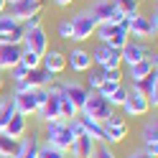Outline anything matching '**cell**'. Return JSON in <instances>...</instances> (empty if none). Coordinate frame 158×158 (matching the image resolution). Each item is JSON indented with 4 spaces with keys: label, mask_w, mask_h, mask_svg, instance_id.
Masks as SVG:
<instances>
[{
    "label": "cell",
    "mask_w": 158,
    "mask_h": 158,
    "mask_svg": "<svg viewBox=\"0 0 158 158\" xmlns=\"http://www.w3.org/2000/svg\"><path fill=\"white\" fill-rule=\"evenodd\" d=\"M72 140H74V135H72V130H69V120H51V123H46L44 143L59 148V151H69Z\"/></svg>",
    "instance_id": "6da1fadb"
},
{
    "label": "cell",
    "mask_w": 158,
    "mask_h": 158,
    "mask_svg": "<svg viewBox=\"0 0 158 158\" xmlns=\"http://www.w3.org/2000/svg\"><path fill=\"white\" fill-rule=\"evenodd\" d=\"M69 23H72V41L82 44V41H87V38L94 36V28H97L100 21H97L94 13H89V8H84V10H79Z\"/></svg>",
    "instance_id": "7a4b0ae2"
},
{
    "label": "cell",
    "mask_w": 158,
    "mask_h": 158,
    "mask_svg": "<svg viewBox=\"0 0 158 158\" xmlns=\"http://www.w3.org/2000/svg\"><path fill=\"white\" fill-rule=\"evenodd\" d=\"M102 133H105V143L115 148L117 143H123L125 138H127L130 125H127V120H125L123 115H117V112L112 110V115L107 117V120H102Z\"/></svg>",
    "instance_id": "3957f363"
},
{
    "label": "cell",
    "mask_w": 158,
    "mask_h": 158,
    "mask_svg": "<svg viewBox=\"0 0 158 158\" xmlns=\"http://www.w3.org/2000/svg\"><path fill=\"white\" fill-rule=\"evenodd\" d=\"M120 107H123V112H125L123 117H143V115L151 112V105H148L145 94L138 89L135 84L127 87V97H125V102H123Z\"/></svg>",
    "instance_id": "277c9868"
},
{
    "label": "cell",
    "mask_w": 158,
    "mask_h": 158,
    "mask_svg": "<svg viewBox=\"0 0 158 158\" xmlns=\"http://www.w3.org/2000/svg\"><path fill=\"white\" fill-rule=\"evenodd\" d=\"M79 115H84V117H92V120L102 123V120H107V117L112 115V107L107 105V100H105V97H100L97 92H89V97H87V102L82 105Z\"/></svg>",
    "instance_id": "5b68a950"
},
{
    "label": "cell",
    "mask_w": 158,
    "mask_h": 158,
    "mask_svg": "<svg viewBox=\"0 0 158 158\" xmlns=\"http://www.w3.org/2000/svg\"><path fill=\"white\" fill-rule=\"evenodd\" d=\"M89 56H92V64H97L100 69H120L123 66L120 51L112 48L110 44H97L94 51H89Z\"/></svg>",
    "instance_id": "8992f818"
},
{
    "label": "cell",
    "mask_w": 158,
    "mask_h": 158,
    "mask_svg": "<svg viewBox=\"0 0 158 158\" xmlns=\"http://www.w3.org/2000/svg\"><path fill=\"white\" fill-rule=\"evenodd\" d=\"M21 48H28V51H33V54H38V56H44V54H46V48H48L46 28H44V26H36V28H31V31H23Z\"/></svg>",
    "instance_id": "52a82bcc"
},
{
    "label": "cell",
    "mask_w": 158,
    "mask_h": 158,
    "mask_svg": "<svg viewBox=\"0 0 158 158\" xmlns=\"http://www.w3.org/2000/svg\"><path fill=\"white\" fill-rule=\"evenodd\" d=\"M44 5H46V0H18V3L8 5V8H10V10H8V15H10L13 21L23 23L28 15H38V13L44 10Z\"/></svg>",
    "instance_id": "ba28073f"
},
{
    "label": "cell",
    "mask_w": 158,
    "mask_h": 158,
    "mask_svg": "<svg viewBox=\"0 0 158 158\" xmlns=\"http://www.w3.org/2000/svg\"><path fill=\"white\" fill-rule=\"evenodd\" d=\"M156 61H158V56H156V51H153V54H148L145 59H140V61H135V64L127 66V74H125V77L130 79V84L143 82V79L156 69Z\"/></svg>",
    "instance_id": "9c48e42d"
},
{
    "label": "cell",
    "mask_w": 158,
    "mask_h": 158,
    "mask_svg": "<svg viewBox=\"0 0 158 158\" xmlns=\"http://www.w3.org/2000/svg\"><path fill=\"white\" fill-rule=\"evenodd\" d=\"M140 140H143V153L151 158H158V123H156V117L145 120L143 130H140Z\"/></svg>",
    "instance_id": "30bf717a"
},
{
    "label": "cell",
    "mask_w": 158,
    "mask_h": 158,
    "mask_svg": "<svg viewBox=\"0 0 158 158\" xmlns=\"http://www.w3.org/2000/svg\"><path fill=\"white\" fill-rule=\"evenodd\" d=\"M66 66H72V72H77V74H87V72L92 69V56H89V51L82 48V46H74L72 51L66 54Z\"/></svg>",
    "instance_id": "8fae6325"
},
{
    "label": "cell",
    "mask_w": 158,
    "mask_h": 158,
    "mask_svg": "<svg viewBox=\"0 0 158 158\" xmlns=\"http://www.w3.org/2000/svg\"><path fill=\"white\" fill-rule=\"evenodd\" d=\"M41 69L48 74H61L66 69V54H61L59 48H46V54L41 56Z\"/></svg>",
    "instance_id": "7c38bea8"
},
{
    "label": "cell",
    "mask_w": 158,
    "mask_h": 158,
    "mask_svg": "<svg viewBox=\"0 0 158 158\" xmlns=\"http://www.w3.org/2000/svg\"><path fill=\"white\" fill-rule=\"evenodd\" d=\"M10 102H13V107H15V112L23 115V117H31V115L38 112L36 100H33V89H31V92H13V94H10Z\"/></svg>",
    "instance_id": "4fadbf2b"
},
{
    "label": "cell",
    "mask_w": 158,
    "mask_h": 158,
    "mask_svg": "<svg viewBox=\"0 0 158 158\" xmlns=\"http://www.w3.org/2000/svg\"><path fill=\"white\" fill-rule=\"evenodd\" d=\"M148 54H151V51H148V46H145L143 41H127V44L120 48V59H123L125 66L140 61V59H145Z\"/></svg>",
    "instance_id": "5bb4252c"
},
{
    "label": "cell",
    "mask_w": 158,
    "mask_h": 158,
    "mask_svg": "<svg viewBox=\"0 0 158 158\" xmlns=\"http://www.w3.org/2000/svg\"><path fill=\"white\" fill-rule=\"evenodd\" d=\"M125 28H127V33H130L135 41H140V38H151V28H148V15H127L125 18Z\"/></svg>",
    "instance_id": "9a60e30c"
},
{
    "label": "cell",
    "mask_w": 158,
    "mask_h": 158,
    "mask_svg": "<svg viewBox=\"0 0 158 158\" xmlns=\"http://www.w3.org/2000/svg\"><path fill=\"white\" fill-rule=\"evenodd\" d=\"M61 97L72 100L79 110H82V105L87 102V97H89V89H87V87H82L79 82H61Z\"/></svg>",
    "instance_id": "2e32d148"
},
{
    "label": "cell",
    "mask_w": 158,
    "mask_h": 158,
    "mask_svg": "<svg viewBox=\"0 0 158 158\" xmlns=\"http://www.w3.org/2000/svg\"><path fill=\"white\" fill-rule=\"evenodd\" d=\"M94 140L87 133H82V135H77L74 140H72V145H69V151H72V158H92V153H94Z\"/></svg>",
    "instance_id": "e0dca14e"
},
{
    "label": "cell",
    "mask_w": 158,
    "mask_h": 158,
    "mask_svg": "<svg viewBox=\"0 0 158 158\" xmlns=\"http://www.w3.org/2000/svg\"><path fill=\"white\" fill-rule=\"evenodd\" d=\"M135 87L145 94V100H148V105H151V107L158 105V69H153V72L148 74L143 82H138Z\"/></svg>",
    "instance_id": "ac0fdd59"
},
{
    "label": "cell",
    "mask_w": 158,
    "mask_h": 158,
    "mask_svg": "<svg viewBox=\"0 0 158 158\" xmlns=\"http://www.w3.org/2000/svg\"><path fill=\"white\" fill-rule=\"evenodd\" d=\"M38 145H41V138L36 133L33 135H23L18 140V151L13 153V158H38Z\"/></svg>",
    "instance_id": "d6986e66"
},
{
    "label": "cell",
    "mask_w": 158,
    "mask_h": 158,
    "mask_svg": "<svg viewBox=\"0 0 158 158\" xmlns=\"http://www.w3.org/2000/svg\"><path fill=\"white\" fill-rule=\"evenodd\" d=\"M18 61H21V46L0 44V72H10Z\"/></svg>",
    "instance_id": "ffe728a7"
},
{
    "label": "cell",
    "mask_w": 158,
    "mask_h": 158,
    "mask_svg": "<svg viewBox=\"0 0 158 158\" xmlns=\"http://www.w3.org/2000/svg\"><path fill=\"white\" fill-rule=\"evenodd\" d=\"M36 115L41 117L44 123H51V120H61V115H59V94L48 92V97H46L44 107H38V112H36Z\"/></svg>",
    "instance_id": "44dd1931"
},
{
    "label": "cell",
    "mask_w": 158,
    "mask_h": 158,
    "mask_svg": "<svg viewBox=\"0 0 158 158\" xmlns=\"http://www.w3.org/2000/svg\"><path fill=\"white\" fill-rule=\"evenodd\" d=\"M3 133L8 135V138H13V140H21V138L28 133V123H26V117L23 115H13L10 120L5 123V127H3Z\"/></svg>",
    "instance_id": "7402d4cb"
},
{
    "label": "cell",
    "mask_w": 158,
    "mask_h": 158,
    "mask_svg": "<svg viewBox=\"0 0 158 158\" xmlns=\"http://www.w3.org/2000/svg\"><path fill=\"white\" fill-rule=\"evenodd\" d=\"M54 79H56L54 74H48V72H44V69L38 66V69H31V72L26 74L23 82H26L28 89H38V87H48V84L54 82Z\"/></svg>",
    "instance_id": "603a6c76"
},
{
    "label": "cell",
    "mask_w": 158,
    "mask_h": 158,
    "mask_svg": "<svg viewBox=\"0 0 158 158\" xmlns=\"http://www.w3.org/2000/svg\"><path fill=\"white\" fill-rule=\"evenodd\" d=\"M115 8H117L115 0H94V3L89 5V13H94L100 23H102V21L110 23V18H112V13H115Z\"/></svg>",
    "instance_id": "cb8c5ba5"
},
{
    "label": "cell",
    "mask_w": 158,
    "mask_h": 158,
    "mask_svg": "<svg viewBox=\"0 0 158 158\" xmlns=\"http://www.w3.org/2000/svg\"><path fill=\"white\" fill-rule=\"evenodd\" d=\"M79 123H82L84 127V133L92 138L94 143H105V133H102V123H97L92 120V117H84V115H79Z\"/></svg>",
    "instance_id": "d4e9b609"
},
{
    "label": "cell",
    "mask_w": 158,
    "mask_h": 158,
    "mask_svg": "<svg viewBox=\"0 0 158 158\" xmlns=\"http://www.w3.org/2000/svg\"><path fill=\"white\" fill-rule=\"evenodd\" d=\"M59 115H61V120H74V117H79V107L72 100L59 94Z\"/></svg>",
    "instance_id": "484cf974"
},
{
    "label": "cell",
    "mask_w": 158,
    "mask_h": 158,
    "mask_svg": "<svg viewBox=\"0 0 158 158\" xmlns=\"http://www.w3.org/2000/svg\"><path fill=\"white\" fill-rule=\"evenodd\" d=\"M115 31H117V23H107V21H102V23H97L94 36H97V41H100V44H107V41L115 36Z\"/></svg>",
    "instance_id": "4316f807"
},
{
    "label": "cell",
    "mask_w": 158,
    "mask_h": 158,
    "mask_svg": "<svg viewBox=\"0 0 158 158\" xmlns=\"http://www.w3.org/2000/svg\"><path fill=\"white\" fill-rule=\"evenodd\" d=\"M127 41H130V33H127L125 23H117V31H115V36H112V38H110L107 44H110L112 48H117V51H120V48H123V46H125Z\"/></svg>",
    "instance_id": "83f0119b"
},
{
    "label": "cell",
    "mask_w": 158,
    "mask_h": 158,
    "mask_svg": "<svg viewBox=\"0 0 158 158\" xmlns=\"http://www.w3.org/2000/svg\"><path fill=\"white\" fill-rule=\"evenodd\" d=\"M18 64H23L28 72H31V69H38V66H41V56L33 54V51H28V48H21V61H18Z\"/></svg>",
    "instance_id": "f1b7e54d"
},
{
    "label": "cell",
    "mask_w": 158,
    "mask_h": 158,
    "mask_svg": "<svg viewBox=\"0 0 158 158\" xmlns=\"http://www.w3.org/2000/svg\"><path fill=\"white\" fill-rule=\"evenodd\" d=\"M38 158H69L66 151H59V148L48 145V143H41L38 145Z\"/></svg>",
    "instance_id": "f546056e"
},
{
    "label": "cell",
    "mask_w": 158,
    "mask_h": 158,
    "mask_svg": "<svg viewBox=\"0 0 158 158\" xmlns=\"http://www.w3.org/2000/svg\"><path fill=\"white\" fill-rule=\"evenodd\" d=\"M18 151V140L8 138L5 133H0V156H13Z\"/></svg>",
    "instance_id": "4dcf8cb0"
},
{
    "label": "cell",
    "mask_w": 158,
    "mask_h": 158,
    "mask_svg": "<svg viewBox=\"0 0 158 158\" xmlns=\"http://www.w3.org/2000/svg\"><path fill=\"white\" fill-rule=\"evenodd\" d=\"M125 97H127V87H125V84H120V87H117V89H115L110 97H107V105H110L112 110H115V107H120V105L125 102Z\"/></svg>",
    "instance_id": "1f68e13d"
},
{
    "label": "cell",
    "mask_w": 158,
    "mask_h": 158,
    "mask_svg": "<svg viewBox=\"0 0 158 158\" xmlns=\"http://www.w3.org/2000/svg\"><path fill=\"white\" fill-rule=\"evenodd\" d=\"M92 158H117V153H115V148H112V145H107V143H97Z\"/></svg>",
    "instance_id": "d6a6232c"
},
{
    "label": "cell",
    "mask_w": 158,
    "mask_h": 158,
    "mask_svg": "<svg viewBox=\"0 0 158 158\" xmlns=\"http://www.w3.org/2000/svg\"><path fill=\"white\" fill-rule=\"evenodd\" d=\"M102 82H117V84H123V69H102Z\"/></svg>",
    "instance_id": "836d02e7"
},
{
    "label": "cell",
    "mask_w": 158,
    "mask_h": 158,
    "mask_svg": "<svg viewBox=\"0 0 158 158\" xmlns=\"http://www.w3.org/2000/svg\"><path fill=\"white\" fill-rule=\"evenodd\" d=\"M18 26H21V23L13 21L8 13H0V33H10L13 28H18Z\"/></svg>",
    "instance_id": "e575fe53"
},
{
    "label": "cell",
    "mask_w": 158,
    "mask_h": 158,
    "mask_svg": "<svg viewBox=\"0 0 158 158\" xmlns=\"http://www.w3.org/2000/svg\"><path fill=\"white\" fill-rule=\"evenodd\" d=\"M100 84H102V74H100V72H92V69H89V72H87V89L94 92Z\"/></svg>",
    "instance_id": "d590c367"
},
{
    "label": "cell",
    "mask_w": 158,
    "mask_h": 158,
    "mask_svg": "<svg viewBox=\"0 0 158 158\" xmlns=\"http://www.w3.org/2000/svg\"><path fill=\"white\" fill-rule=\"evenodd\" d=\"M26 74H28V69H26L23 64H15V66L10 69V79H13V84H15V82H23Z\"/></svg>",
    "instance_id": "8d00e7d4"
},
{
    "label": "cell",
    "mask_w": 158,
    "mask_h": 158,
    "mask_svg": "<svg viewBox=\"0 0 158 158\" xmlns=\"http://www.w3.org/2000/svg\"><path fill=\"white\" fill-rule=\"evenodd\" d=\"M56 31H59V36H61L64 41H72V23H69V21H61Z\"/></svg>",
    "instance_id": "74e56055"
},
{
    "label": "cell",
    "mask_w": 158,
    "mask_h": 158,
    "mask_svg": "<svg viewBox=\"0 0 158 158\" xmlns=\"http://www.w3.org/2000/svg\"><path fill=\"white\" fill-rule=\"evenodd\" d=\"M21 26H23V31H31V28L41 26V13H38V15H28V18H26V21H23Z\"/></svg>",
    "instance_id": "f35d334b"
},
{
    "label": "cell",
    "mask_w": 158,
    "mask_h": 158,
    "mask_svg": "<svg viewBox=\"0 0 158 158\" xmlns=\"http://www.w3.org/2000/svg\"><path fill=\"white\" fill-rule=\"evenodd\" d=\"M148 28H151V38H153V36L158 33V13H156V10L148 15Z\"/></svg>",
    "instance_id": "ab89813d"
},
{
    "label": "cell",
    "mask_w": 158,
    "mask_h": 158,
    "mask_svg": "<svg viewBox=\"0 0 158 158\" xmlns=\"http://www.w3.org/2000/svg\"><path fill=\"white\" fill-rule=\"evenodd\" d=\"M125 158H151V156H145L143 151H130V153H127Z\"/></svg>",
    "instance_id": "60d3db41"
},
{
    "label": "cell",
    "mask_w": 158,
    "mask_h": 158,
    "mask_svg": "<svg viewBox=\"0 0 158 158\" xmlns=\"http://www.w3.org/2000/svg\"><path fill=\"white\" fill-rule=\"evenodd\" d=\"M74 0H54V5H59V8H66V5H72Z\"/></svg>",
    "instance_id": "b9f144b4"
},
{
    "label": "cell",
    "mask_w": 158,
    "mask_h": 158,
    "mask_svg": "<svg viewBox=\"0 0 158 158\" xmlns=\"http://www.w3.org/2000/svg\"><path fill=\"white\" fill-rule=\"evenodd\" d=\"M5 8H8V5H5V0H0V13H5Z\"/></svg>",
    "instance_id": "7bdbcfd3"
},
{
    "label": "cell",
    "mask_w": 158,
    "mask_h": 158,
    "mask_svg": "<svg viewBox=\"0 0 158 158\" xmlns=\"http://www.w3.org/2000/svg\"><path fill=\"white\" fill-rule=\"evenodd\" d=\"M3 87H5V79H3V77H0V92H3Z\"/></svg>",
    "instance_id": "ee69618b"
},
{
    "label": "cell",
    "mask_w": 158,
    "mask_h": 158,
    "mask_svg": "<svg viewBox=\"0 0 158 158\" xmlns=\"http://www.w3.org/2000/svg\"><path fill=\"white\" fill-rule=\"evenodd\" d=\"M13 3H18V0H5V5H13Z\"/></svg>",
    "instance_id": "f6af8a7d"
},
{
    "label": "cell",
    "mask_w": 158,
    "mask_h": 158,
    "mask_svg": "<svg viewBox=\"0 0 158 158\" xmlns=\"http://www.w3.org/2000/svg\"><path fill=\"white\" fill-rule=\"evenodd\" d=\"M0 158H13V156H0Z\"/></svg>",
    "instance_id": "bcb514c9"
}]
</instances>
